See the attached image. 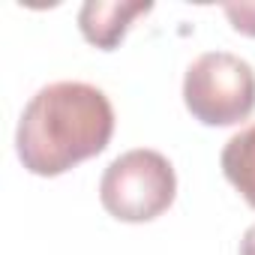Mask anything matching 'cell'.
Masks as SVG:
<instances>
[{"mask_svg":"<svg viewBox=\"0 0 255 255\" xmlns=\"http://www.w3.org/2000/svg\"><path fill=\"white\" fill-rule=\"evenodd\" d=\"M114 135L108 96L84 81H54L21 111L15 150L36 177H57L78 162L99 156Z\"/></svg>","mask_w":255,"mask_h":255,"instance_id":"1","label":"cell"},{"mask_svg":"<svg viewBox=\"0 0 255 255\" xmlns=\"http://www.w3.org/2000/svg\"><path fill=\"white\" fill-rule=\"evenodd\" d=\"M174 165L147 147L120 153L99 180V201L120 222H150L174 204Z\"/></svg>","mask_w":255,"mask_h":255,"instance_id":"2","label":"cell"},{"mask_svg":"<svg viewBox=\"0 0 255 255\" xmlns=\"http://www.w3.org/2000/svg\"><path fill=\"white\" fill-rule=\"evenodd\" d=\"M183 102L204 126H234L255 108V72L231 51H207L186 69Z\"/></svg>","mask_w":255,"mask_h":255,"instance_id":"3","label":"cell"},{"mask_svg":"<svg viewBox=\"0 0 255 255\" xmlns=\"http://www.w3.org/2000/svg\"><path fill=\"white\" fill-rule=\"evenodd\" d=\"M150 12V3H102V0H87L78 12V27L81 36L102 48V51H114L126 30L132 27V21L138 15Z\"/></svg>","mask_w":255,"mask_h":255,"instance_id":"4","label":"cell"},{"mask_svg":"<svg viewBox=\"0 0 255 255\" xmlns=\"http://www.w3.org/2000/svg\"><path fill=\"white\" fill-rule=\"evenodd\" d=\"M222 174L255 210V123L243 126L222 147Z\"/></svg>","mask_w":255,"mask_h":255,"instance_id":"5","label":"cell"},{"mask_svg":"<svg viewBox=\"0 0 255 255\" xmlns=\"http://www.w3.org/2000/svg\"><path fill=\"white\" fill-rule=\"evenodd\" d=\"M231 27L243 36H252L255 39V3H225L222 6Z\"/></svg>","mask_w":255,"mask_h":255,"instance_id":"6","label":"cell"},{"mask_svg":"<svg viewBox=\"0 0 255 255\" xmlns=\"http://www.w3.org/2000/svg\"><path fill=\"white\" fill-rule=\"evenodd\" d=\"M240 255H255V225L246 228V234L240 240Z\"/></svg>","mask_w":255,"mask_h":255,"instance_id":"7","label":"cell"}]
</instances>
